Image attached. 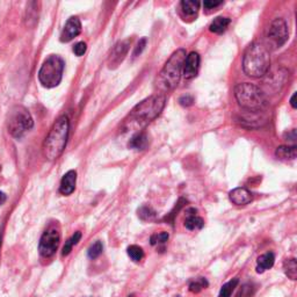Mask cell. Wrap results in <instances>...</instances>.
<instances>
[{
	"label": "cell",
	"instance_id": "1",
	"mask_svg": "<svg viewBox=\"0 0 297 297\" xmlns=\"http://www.w3.org/2000/svg\"><path fill=\"white\" fill-rule=\"evenodd\" d=\"M166 103V96L160 93L148 96L143 101L135 106L124 122L125 127L129 128H144L151 121L157 119L163 112Z\"/></svg>",
	"mask_w": 297,
	"mask_h": 297
},
{
	"label": "cell",
	"instance_id": "2",
	"mask_svg": "<svg viewBox=\"0 0 297 297\" xmlns=\"http://www.w3.org/2000/svg\"><path fill=\"white\" fill-rule=\"evenodd\" d=\"M186 58V50L178 49L172 54L170 59L167 60L165 65L158 74L154 82V86L160 94L165 95V93L173 91L178 86L182 74L183 62Z\"/></svg>",
	"mask_w": 297,
	"mask_h": 297
},
{
	"label": "cell",
	"instance_id": "3",
	"mask_svg": "<svg viewBox=\"0 0 297 297\" xmlns=\"http://www.w3.org/2000/svg\"><path fill=\"white\" fill-rule=\"evenodd\" d=\"M270 67L269 50L260 42L252 43L243 57L244 72L252 78H261L267 74Z\"/></svg>",
	"mask_w": 297,
	"mask_h": 297
},
{
	"label": "cell",
	"instance_id": "4",
	"mask_svg": "<svg viewBox=\"0 0 297 297\" xmlns=\"http://www.w3.org/2000/svg\"><path fill=\"white\" fill-rule=\"evenodd\" d=\"M70 122L67 116H60L55 122L43 144V153L48 160H56L65 150L69 138Z\"/></svg>",
	"mask_w": 297,
	"mask_h": 297
},
{
	"label": "cell",
	"instance_id": "5",
	"mask_svg": "<svg viewBox=\"0 0 297 297\" xmlns=\"http://www.w3.org/2000/svg\"><path fill=\"white\" fill-rule=\"evenodd\" d=\"M235 96L238 103L247 112H263L268 105L266 94L254 84H238L235 89Z\"/></svg>",
	"mask_w": 297,
	"mask_h": 297
},
{
	"label": "cell",
	"instance_id": "6",
	"mask_svg": "<svg viewBox=\"0 0 297 297\" xmlns=\"http://www.w3.org/2000/svg\"><path fill=\"white\" fill-rule=\"evenodd\" d=\"M64 60L59 56L51 55L42 64L38 71V80L44 87L53 89L60 84L63 78Z\"/></svg>",
	"mask_w": 297,
	"mask_h": 297
},
{
	"label": "cell",
	"instance_id": "7",
	"mask_svg": "<svg viewBox=\"0 0 297 297\" xmlns=\"http://www.w3.org/2000/svg\"><path fill=\"white\" fill-rule=\"evenodd\" d=\"M8 131L13 137L20 138L33 128V119L29 112L22 106H15L8 114Z\"/></svg>",
	"mask_w": 297,
	"mask_h": 297
},
{
	"label": "cell",
	"instance_id": "8",
	"mask_svg": "<svg viewBox=\"0 0 297 297\" xmlns=\"http://www.w3.org/2000/svg\"><path fill=\"white\" fill-rule=\"evenodd\" d=\"M289 36L288 26L283 19H275L270 22L266 30V40L273 49L281 48L286 43Z\"/></svg>",
	"mask_w": 297,
	"mask_h": 297
},
{
	"label": "cell",
	"instance_id": "9",
	"mask_svg": "<svg viewBox=\"0 0 297 297\" xmlns=\"http://www.w3.org/2000/svg\"><path fill=\"white\" fill-rule=\"evenodd\" d=\"M60 241V232L57 225H50L42 235L40 244H38V251L43 258H50L54 256L57 251L58 245Z\"/></svg>",
	"mask_w": 297,
	"mask_h": 297
},
{
	"label": "cell",
	"instance_id": "10",
	"mask_svg": "<svg viewBox=\"0 0 297 297\" xmlns=\"http://www.w3.org/2000/svg\"><path fill=\"white\" fill-rule=\"evenodd\" d=\"M129 47H130V41L124 40L119 42L116 46L113 48L111 51V55L108 57V67L109 69H115L122 63V60L124 59L127 56Z\"/></svg>",
	"mask_w": 297,
	"mask_h": 297
},
{
	"label": "cell",
	"instance_id": "11",
	"mask_svg": "<svg viewBox=\"0 0 297 297\" xmlns=\"http://www.w3.org/2000/svg\"><path fill=\"white\" fill-rule=\"evenodd\" d=\"M200 69V55L195 51H192L188 56L185 58L182 67V74L183 78L186 80H190L195 78L198 76Z\"/></svg>",
	"mask_w": 297,
	"mask_h": 297
},
{
	"label": "cell",
	"instance_id": "12",
	"mask_svg": "<svg viewBox=\"0 0 297 297\" xmlns=\"http://www.w3.org/2000/svg\"><path fill=\"white\" fill-rule=\"evenodd\" d=\"M80 31H82V22H80L79 18L71 17L65 26H64L62 34H60V41L64 42V43L70 42L76 36H78Z\"/></svg>",
	"mask_w": 297,
	"mask_h": 297
},
{
	"label": "cell",
	"instance_id": "13",
	"mask_svg": "<svg viewBox=\"0 0 297 297\" xmlns=\"http://www.w3.org/2000/svg\"><path fill=\"white\" fill-rule=\"evenodd\" d=\"M229 198H230V201L234 205L237 206L248 205L253 200V196H252L250 190L244 188V187H238V188L232 189L229 193Z\"/></svg>",
	"mask_w": 297,
	"mask_h": 297
},
{
	"label": "cell",
	"instance_id": "14",
	"mask_svg": "<svg viewBox=\"0 0 297 297\" xmlns=\"http://www.w3.org/2000/svg\"><path fill=\"white\" fill-rule=\"evenodd\" d=\"M76 182H77V172L76 171L71 170L69 172L64 174L62 178V181H60L59 186V193L62 195H70L74 192L76 188Z\"/></svg>",
	"mask_w": 297,
	"mask_h": 297
},
{
	"label": "cell",
	"instance_id": "15",
	"mask_svg": "<svg viewBox=\"0 0 297 297\" xmlns=\"http://www.w3.org/2000/svg\"><path fill=\"white\" fill-rule=\"evenodd\" d=\"M275 263V256L272 252H267V253L263 254L258 258L257 260V273H264L267 269L272 268Z\"/></svg>",
	"mask_w": 297,
	"mask_h": 297
},
{
	"label": "cell",
	"instance_id": "16",
	"mask_svg": "<svg viewBox=\"0 0 297 297\" xmlns=\"http://www.w3.org/2000/svg\"><path fill=\"white\" fill-rule=\"evenodd\" d=\"M261 121L266 122V118L263 115V112H247L246 114H244L240 119V123L251 128L253 127L254 122H257L258 127H259V125H261Z\"/></svg>",
	"mask_w": 297,
	"mask_h": 297
},
{
	"label": "cell",
	"instance_id": "17",
	"mask_svg": "<svg viewBox=\"0 0 297 297\" xmlns=\"http://www.w3.org/2000/svg\"><path fill=\"white\" fill-rule=\"evenodd\" d=\"M275 154L281 160H293L296 158L297 148L295 145H281L276 148Z\"/></svg>",
	"mask_w": 297,
	"mask_h": 297
},
{
	"label": "cell",
	"instance_id": "18",
	"mask_svg": "<svg viewBox=\"0 0 297 297\" xmlns=\"http://www.w3.org/2000/svg\"><path fill=\"white\" fill-rule=\"evenodd\" d=\"M129 148H135V150H144L148 145V137L145 132H137L136 135L131 137L129 142Z\"/></svg>",
	"mask_w": 297,
	"mask_h": 297
},
{
	"label": "cell",
	"instance_id": "19",
	"mask_svg": "<svg viewBox=\"0 0 297 297\" xmlns=\"http://www.w3.org/2000/svg\"><path fill=\"white\" fill-rule=\"evenodd\" d=\"M230 22L231 20L227 17H218L211 22L210 26H209V30L215 34H222L227 30Z\"/></svg>",
	"mask_w": 297,
	"mask_h": 297
},
{
	"label": "cell",
	"instance_id": "20",
	"mask_svg": "<svg viewBox=\"0 0 297 297\" xmlns=\"http://www.w3.org/2000/svg\"><path fill=\"white\" fill-rule=\"evenodd\" d=\"M180 7H181V11L186 17L194 18L198 15V12L200 9V2L192 1V0H183V1L180 2Z\"/></svg>",
	"mask_w": 297,
	"mask_h": 297
},
{
	"label": "cell",
	"instance_id": "21",
	"mask_svg": "<svg viewBox=\"0 0 297 297\" xmlns=\"http://www.w3.org/2000/svg\"><path fill=\"white\" fill-rule=\"evenodd\" d=\"M203 225H205V222L201 217L196 216L194 214H188L187 216L186 221H185V227L188 230H199V229H202Z\"/></svg>",
	"mask_w": 297,
	"mask_h": 297
},
{
	"label": "cell",
	"instance_id": "22",
	"mask_svg": "<svg viewBox=\"0 0 297 297\" xmlns=\"http://www.w3.org/2000/svg\"><path fill=\"white\" fill-rule=\"evenodd\" d=\"M80 239H82V232H80V231L74 232V235L71 236V238H69V239L65 241V245H64L63 251H62V256L63 257L69 256L70 252L72 251L74 245L78 244Z\"/></svg>",
	"mask_w": 297,
	"mask_h": 297
},
{
	"label": "cell",
	"instance_id": "23",
	"mask_svg": "<svg viewBox=\"0 0 297 297\" xmlns=\"http://www.w3.org/2000/svg\"><path fill=\"white\" fill-rule=\"evenodd\" d=\"M283 269H285L286 275L292 280H296L297 277V263L295 258L286 259L283 263Z\"/></svg>",
	"mask_w": 297,
	"mask_h": 297
},
{
	"label": "cell",
	"instance_id": "24",
	"mask_svg": "<svg viewBox=\"0 0 297 297\" xmlns=\"http://www.w3.org/2000/svg\"><path fill=\"white\" fill-rule=\"evenodd\" d=\"M128 256L130 257V259L135 263H140V261L144 258V251L143 248L137 246V245H130L127 250Z\"/></svg>",
	"mask_w": 297,
	"mask_h": 297
},
{
	"label": "cell",
	"instance_id": "25",
	"mask_svg": "<svg viewBox=\"0 0 297 297\" xmlns=\"http://www.w3.org/2000/svg\"><path fill=\"white\" fill-rule=\"evenodd\" d=\"M238 283H239V280L238 279H232L229 281V282L224 283V285L222 286L218 297H231V294L235 290L236 287H237Z\"/></svg>",
	"mask_w": 297,
	"mask_h": 297
},
{
	"label": "cell",
	"instance_id": "26",
	"mask_svg": "<svg viewBox=\"0 0 297 297\" xmlns=\"http://www.w3.org/2000/svg\"><path fill=\"white\" fill-rule=\"evenodd\" d=\"M137 212H138V217H140L142 221H152V219L156 218V211H154L151 207H148V206L141 207Z\"/></svg>",
	"mask_w": 297,
	"mask_h": 297
},
{
	"label": "cell",
	"instance_id": "27",
	"mask_svg": "<svg viewBox=\"0 0 297 297\" xmlns=\"http://www.w3.org/2000/svg\"><path fill=\"white\" fill-rule=\"evenodd\" d=\"M102 251H103V245L101 241H95L94 244L91 245V247L89 248V251H87V256H89V259H96V258L102 253Z\"/></svg>",
	"mask_w": 297,
	"mask_h": 297
},
{
	"label": "cell",
	"instance_id": "28",
	"mask_svg": "<svg viewBox=\"0 0 297 297\" xmlns=\"http://www.w3.org/2000/svg\"><path fill=\"white\" fill-rule=\"evenodd\" d=\"M208 286V282H207L206 279L203 277H200V279H196L195 281H193L192 283L189 285V290L192 293H200L203 288Z\"/></svg>",
	"mask_w": 297,
	"mask_h": 297
},
{
	"label": "cell",
	"instance_id": "29",
	"mask_svg": "<svg viewBox=\"0 0 297 297\" xmlns=\"http://www.w3.org/2000/svg\"><path fill=\"white\" fill-rule=\"evenodd\" d=\"M169 234L167 232H160V234H156L152 235L150 238L151 245H160V244H165L167 240H169Z\"/></svg>",
	"mask_w": 297,
	"mask_h": 297
},
{
	"label": "cell",
	"instance_id": "30",
	"mask_svg": "<svg viewBox=\"0 0 297 297\" xmlns=\"http://www.w3.org/2000/svg\"><path fill=\"white\" fill-rule=\"evenodd\" d=\"M73 53L77 55V56H83L84 54L86 53V43L85 42H78L76 46L73 47Z\"/></svg>",
	"mask_w": 297,
	"mask_h": 297
},
{
	"label": "cell",
	"instance_id": "31",
	"mask_svg": "<svg viewBox=\"0 0 297 297\" xmlns=\"http://www.w3.org/2000/svg\"><path fill=\"white\" fill-rule=\"evenodd\" d=\"M223 5V1H210V0H207V1L203 2V6H205L206 9H208V11H212V9H215L219 7V6Z\"/></svg>",
	"mask_w": 297,
	"mask_h": 297
},
{
	"label": "cell",
	"instance_id": "32",
	"mask_svg": "<svg viewBox=\"0 0 297 297\" xmlns=\"http://www.w3.org/2000/svg\"><path fill=\"white\" fill-rule=\"evenodd\" d=\"M179 102L183 107H189V106H192L193 102H194V98H193L192 95H183L179 99Z\"/></svg>",
	"mask_w": 297,
	"mask_h": 297
},
{
	"label": "cell",
	"instance_id": "33",
	"mask_svg": "<svg viewBox=\"0 0 297 297\" xmlns=\"http://www.w3.org/2000/svg\"><path fill=\"white\" fill-rule=\"evenodd\" d=\"M145 46H147V38H142V40L137 43V47L135 48L134 51V56H138V55L142 54V51L145 49Z\"/></svg>",
	"mask_w": 297,
	"mask_h": 297
},
{
	"label": "cell",
	"instance_id": "34",
	"mask_svg": "<svg viewBox=\"0 0 297 297\" xmlns=\"http://www.w3.org/2000/svg\"><path fill=\"white\" fill-rule=\"evenodd\" d=\"M181 202H182V199H180V202H179V203H178V208H177V207H176V210H177V212H178V211H179V209H180V208H181V207H182V205H181ZM174 216H176V214H174V211H172V212H171V215L169 216V217H166V219H169L170 217H174Z\"/></svg>",
	"mask_w": 297,
	"mask_h": 297
},
{
	"label": "cell",
	"instance_id": "35",
	"mask_svg": "<svg viewBox=\"0 0 297 297\" xmlns=\"http://www.w3.org/2000/svg\"><path fill=\"white\" fill-rule=\"evenodd\" d=\"M290 105L293 108H296V93H294L292 99H290Z\"/></svg>",
	"mask_w": 297,
	"mask_h": 297
},
{
	"label": "cell",
	"instance_id": "36",
	"mask_svg": "<svg viewBox=\"0 0 297 297\" xmlns=\"http://www.w3.org/2000/svg\"><path fill=\"white\" fill-rule=\"evenodd\" d=\"M6 199H7V198H6V194H5V193L0 192V206L4 205L5 201H6Z\"/></svg>",
	"mask_w": 297,
	"mask_h": 297
},
{
	"label": "cell",
	"instance_id": "37",
	"mask_svg": "<svg viewBox=\"0 0 297 297\" xmlns=\"http://www.w3.org/2000/svg\"><path fill=\"white\" fill-rule=\"evenodd\" d=\"M0 244H1V243H0Z\"/></svg>",
	"mask_w": 297,
	"mask_h": 297
}]
</instances>
